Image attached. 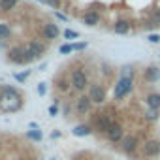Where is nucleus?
Listing matches in <instances>:
<instances>
[{
	"mask_svg": "<svg viewBox=\"0 0 160 160\" xmlns=\"http://www.w3.org/2000/svg\"><path fill=\"white\" fill-rule=\"evenodd\" d=\"M25 106L23 94L19 89L12 85H0V111L2 113H17Z\"/></svg>",
	"mask_w": 160,
	"mask_h": 160,
	"instance_id": "f257e3e1",
	"label": "nucleus"
},
{
	"mask_svg": "<svg viewBox=\"0 0 160 160\" xmlns=\"http://www.w3.org/2000/svg\"><path fill=\"white\" fill-rule=\"evenodd\" d=\"M6 60L10 64H15V66H28V64L36 62V58L27 51L25 45H12L6 51Z\"/></svg>",
	"mask_w": 160,
	"mask_h": 160,
	"instance_id": "f03ea898",
	"label": "nucleus"
},
{
	"mask_svg": "<svg viewBox=\"0 0 160 160\" xmlns=\"http://www.w3.org/2000/svg\"><path fill=\"white\" fill-rule=\"evenodd\" d=\"M68 77H70L72 89H73V91H77V92H85V91L91 87L87 72H85L83 68H79V66H75V68L70 72V75H68Z\"/></svg>",
	"mask_w": 160,
	"mask_h": 160,
	"instance_id": "7ed1b4c3",
	"label": "nucleus"
},
{
	"mask_svg": "<svg viewBox=\"0 0 160 160\" xmlns=\"http://www.w3.org/2000/svg\"><path fill=\"white\" fill-rule=\"evenodd\" d=\"M132 91H134V75H121L117 79V83H115V89H113V98L117 102H121Z\"/></svg>",
	"mask_w": 160,
	"mask_h": 160,
	"instance_id": "20e7f679",
	"label": "nucleus"
},
{
	"mask_svg": "<svg viewBox=\"0 0 160 160\" xmlns=\"http://www.w3.org/2000/svg\"><path fill=\"white\" fill-rule=\"evenodd\" d=\"M113 122H115V121H113V117H111L109 113H96V115H94V121H92V124H91V126H92L96 132L106 134Z\"/></svg>",
	"mask_w": 160,
	"mask_h": 160,
	"instance_id": "39448f33",
	"label": "nucleus"
},
{
	"mask_svg": "<svg viewBox=\"0 0 160 160\" xmlns=\"http://www.w3.org/2000/svg\"><path fill=\"white\" fill-rule=\"evenodd\" d=\"M89 96H91V100H92V104H104L106 102V98H108V92H106V87L102 85V83H91V87H89Z\"/></svg>",
	"mask_w": 160,
	"mask_h": 160,
	"instance_id": "423d86ee",
	"label": "nucleus"
},
{
	"mask_svg": "<svg viewBox=\"0 0 160 160\" xmlns=\"http://www.w3.org/2000/svg\"><path fill=\"white\" fill-rule=\"evenodd\" d=\"M25 47H27V51H28L36 60H40V58L45 55V51H47V43H45V42H40V40H30V42L25 43Z\"/></svg>",
	"mask_w": 160,
	"mask_h": 160,
	"instance_id": "0eeeda50",
	"label": "nucleus"
},
{
	"mask_svg": "<svg viewBox=\"0 0 160 160\" xmlns=\"http://www.w3.org/2000/svg\"><path fill=\"white\" fill-rule=\"evenodd\" d=\"M73 109H75V113H77L79 117L87 115V113L92 109V100H91V96H89V94H81V96H77Z\"/></svg>",
	"mask_w": 160,
	"mask_h": 160,
	"instance_id": "6e6552de",
	"label": "nucleus"
},
{
	"mask_svg": "<svg viewBox=\"0 0 160 160\" xmlns=\"http://www.w3.org/2000/svg\"><path fill=\"white\" fill-rule=\"evenodd\" d=\"M58 36H60V28H58L57 23L49 21V23H45V25L42 27V38H43L45 42H55Z\"/></svg>",
	"mask_w": 160,
	"mask_h": 160,
	"instance_id": "1a4fd4ad",
	"label": "nucleus"
},
{
	"mask_svg": "<svg viewBox=\"0 0 160 160\" xmlns=\"http://www.w3.org/2000/svg\"><path fill=\"white\" fill-rule=\"evenodd\" d=\"M124 136H126V134H124V128H122L121 122H113V124L109 126V130L106 132V138H108V141H111V143H121Z\"/></svg>",
	"mask_w": 160,
	"mask_h": 160,
	"instance_id": "9d476101",
	"label": "nucleus"
},
{
	"mask_svg": "<svg viewBox=\"0 0 160 160\" xmlns=\"http://www.w3.org/2000/svg\"><path fill=\"white\" fill-rule=\"evenodd\" d=\"M138 145H139V138H138L136 134H128V136H124L122 141H121V151L126 152V154H132V152L138 149Z\"/></svg>",
	"mask_w": 160,
	"mask_h": 160,
	"instance_id": "9b49d317",
	"label": "nucleus"
},
{
	"mask_svg": "<svg viewBox=\"0 0 160 160\" xmlns=\"http://www.w3.org/2000/svg\"><path fill=\"white\" fill-rule=\"evenodd\" d=\"M143 154L152 158V156H158L160 154V141L158 139H149L145 145H143Z\"/></svg>",
	"mask_w": 160,
	"mask_h": 160,
	"instance_id": "f8f14e48",
	"label": "nucleus"
},
{
	"mask_svg": "<svg viewBox=\"0 0 160 160\" xmlns=\"http://www.w3.org/2000/svg\"><path fill=\"white\" fill-rule=\"evenodd\" d=\"M55 87H57V91H58V92H62V94L70 92V89H72L70 77H66V75H58V77L55 79Z\"/></svg>",
	"mask_w": 160,
	"mask_h": 160,
	"instance_id": "ddd939ff",
	"label": "nucleus"
},
{
	"mask_svg": "<svg viewBox=\"0 0 160 160\" xmlns=\"http://www.w3.org/2000/svg\"><path fill=\"white\" fill-rule=\"evenodd\" d=\"M145 81H147V83H156V81H160V68H158V66H147V68H145Z\"/></svg>",
	"mask_w": 160,
	"mask_h": 160,
	"instance_id": "4468645a",
	"label": "nucleus"
},
{
	"mask_svg": "<svg viewBox=\"0 0 160 160\" xmlns=\"http://www.w3.org/2000/svg\"><path fill=\"white\" fill-rule=\"evenodd\" d=\"M83 23H85L87 27H96V25L100 23V13H98L96 10L85 12V13H83Z\"/></svg>",
	"mask_w": 160,
	"mask_h": 160,
	"instance_id": "2eb2a0df",
	"label": "nucleus"
},
{
	"mask_svg": "<svg viewBox=\"0 0 160 160\" xmlns=\"http://www.w3.org/2000/svg\"><path fill=\"white\" fill-rule=\"evenodd\" d=\"M92 126L91 124H75L73 126V130H72V134L75 136V138H87V136H91L92 134Z\"/></svg>",
	"mask_w": 160,
	"mask_h": 160,
	"instance_id": "dca6fc26",
	"label": "nucleus"
},
{
	"mask_svg": "<svg viewBox=\"0 0 160 160\" xmlns=\"http://www.w3.org/2000/svg\"><path fill=\"white\" fill-rule=\"evenodd\" d=\"M113 32H115V34H128V32H130V21H126V19H119V21H115V25H113Z\"/></svg>",
	"mask_w": 160,
	"mask_h": 160,
	"instance_id": "f3484780",
	"label": "nucleus"
},
{
	"mask_svg": "<svg viewBox=\"0 0 160 160\" xmlns=\"http://www.w3.org/2000/svg\"><path fill=\"white\" fill-rule=\"evenodd\" d=\"M145 102H147V108L160 111V92H149L147 98H145Z\"/></svg>",
	"mask_w": 160,
	"mask_h": 160,
	"instance_id": "a211bd4d",
	"label": "nucleus"
},
{
	"mask_svg": "<svg viewBox=\"0 0 160 160\" xmlns=\"http://www.w3.org/2000/svg\"><path fill=\"white\" fill-rule=\"evenodd\" d=\"M19 4V0H0V12L8 13L12 10H15V6Z\"/></svg>",
	"mask_w": 160,
	"mask_h": 160,
	"instance_id": "6ab92c4d",
	"label": "nucleus"
},
{
	"mask_svg": "<svg viewBox=\"0 0 160 160\" xmlns=\"http://www.w3.org/2000/svg\"><path fill=\"white\" fill-rule=\"evenodd\" d=\"M8 38H12V27L8 23H0V42H6Z\"/></svg>",
	"mask_w": 160,
	"mask_h": 160,
	"instance_id": "aec40b11",
	"label": "nucleus"
},
{
	"mask_svg": "<svg viewBox=\"0 0 160 160\" xmlns=\"http://www.w3.org/2000/svg\"><path fill=\"white\" fill-rule=\"evenodd\" d=\"M25 138L30 139V141H42L43 139V132L42 130H27L25 132Z\"/></svg>",
	"mask_w": 160,
	"mask_h": 160,
	"instance_id": "412c9836",
	"label": "nucleus"
},
{
	"mask_svg": "<svg viewBox=\"0 0 160 160\" xmlns=\"http://www.w3.org/2000/svg\"><path fill=\"white\" fill-rule=\"evenodd\" d=\"M30 73H32V70H25V72H17V73H13V79L17 83H25L27 79L30 77Z\"/></svg>",
	"mask_w": 160,
	"mask_h": 160,
	"instance_id": "4be33fe9",
	"label": "nucleus"
},
{
	"mask_svg": "<svg viewBox=\"0 0 160 160\" xmlns=\"http://www.w3.org/2000/svg\"><path fill=\"white\" fill-rule=\"evenodd\" d=\"M58 104H60V102L55 98V102H53V104L47 108V113H49V117H57V115L60 113V109H58Z\"/></svg>",
	"mask_w": 160,
	"mask_h": 160,
	"instance_id": "5701e85b",
	"label": "nucleus"
},
{
	"mask_svg": "<svg viewBox=\"0 0 160 160\" xmlns=\"http://www.w3.org/2000/svg\"><path fill=\"white\" fill-rule=\"evenodd\" d=\"M145 117H147V121H158V117H160V111H158V109H151V108H147V111H145Z\"/></svg>",
	"mask_w": 160,
	"mask_h": 160,
	"instance_id": "b1692460",
	"label": "nucleus"
},
{
	"mask_svg": "<svg viewBox=\"0 0 160 160\" xmlns=\"http://www.w3.org/2000/svg\"><path fill=\"white\" fill-rule=\"evenodd\" d=\"M58 53H60V55H70V53H73V43H62V45L58 47Z\"/></svg>",
	"mask_w": 160,
	"mask_h": 160,
	"instance_id": "393cba45",
	"label": "nucleus"
},
{
	"mask_svg": "<svg viewBox=\"0 0 160 160\" xmlns=\"http://www.w3.org/2000/svg\"><path fill=\"white\" fill-rule=\"evenodd\" d=\"M62 36H64L66 40H77V38H79V32H75V30H70V28H66V30L62 32Z\"/></svg>",
	"mask_w": 160,
	"mask_h": 160,
	"instance_id": "a878e982",
	"label": "nucleus"
},
{
	"mask_svg": "<svg viewBox=\"0 0 160 160\" xmlns=\"http://www.w3.org/2000/svg\"><path fill=\"white\" fill-rule=\"evenodd\" d=\"M36 92H38L40 96H45V94H47V83H43V81H42V83H38Z\"/></svg>",
	"mask_w": 160,
	"mask_h": 160,
	"instance_id": "bb28decb",
	"label": "nucleus"
},
{
	"mask_svg": "<svg viewBox=\"0 0 160 160\" xmlns=\"http://www.w3.org/2000/svg\"><path fill=\"white\" fill-rule=\"evenodd\" d=\"M87 47H89L87 42H75V43H73V51H85Z\"/></svg>",
	"mask_w": 160,
	"mask_h": 160,
	"instance_id": "cd10ccee",
	"label": "nucleus"
},
{
	"mask_svg": "<svg viewBox=\"0 0 160 160\" xmlns=\"http://www.w3.org/2000/svg\"><path fill=\"white\" fill-rule=\"evenodd\" d=\"M45 4H47L49 8H53L55 12L60 10V0H45Z\"/></svg>",
	"mask_w": 160,
	"mask_h": 160,
	"instance_id": "c85d7f7f",
	"label": "nucleus"
},
{
	"mask_svg": "<svg viewBox=\"0 0 160 160\" xmlns=\"http://www.w3.org/2000/svg\"><path fill=\"white\" fill-rule=\"evenodd\" d=\"M147 40H149L151 43H158V42H160V36H158V34H149Z\"/></svg>",
	"mask_w": 160,
	"mask_h": 160,
	"instance_id": "c756f323",
	"label": "nucleus"
},
{
	"mask_svg": "<svg viewBox=\"0 0 160 160\" xmlns=\"http://www.w3.org/2000/svg\"><path fill=\"white\" fill-rule=\"evenodd\" d=\"M60 136H62V134H60L58 130H53V132H51V139H58Z\"/></svg>",
	"mask_w": 160,
	"mask_h": 160,
	"instance_id": "7c9ffc66",
	"label": "nucleus"
},
{
	"mask_svg": "<svg viewBox=\"0 0 160 160\" xmlns=\"http://www.w3.org/2000/svg\"><path fill=\"white\" fill-rule=\"evenodd\" d=\"M55 15H57V17H58L60 21H68V17H66L64 13H60V12H55Z\"/></svg>",
	"mask_w": 160,
	"mask_h": 160,
	"instance_id": "2f4dec72",
	"label": "nucleus"
},
{
	"mask_svg": "<svg viewBox=\"0 0 160 160\" xmlns=\"http://www.w3.org/2000/svg\"><path fill=\"white\" fill-rule=\"evenodd\" d=\"M62 115H64V117H70V106H64V109H62Z\"/></svg>",
	"mask_w": 160,
	"mask_h": 160,
	"instance_id": "473e14b6",
	"label": "nucleus"
},
{
	"mask_svg": "<svg viewBox=\"0 0 160 160\" xmlns=\"http://www.w3.org/2000/svg\"><path fill=\"white\" fill-rule=\"evenodd\" d=\"M28 128H30V130H40L38 122H28Z\"/></svg>",
	"mask_w": 160,
	"mask_h": 160,
	"instance_id": "72a5a7b5",
	"label": "nucleus"
},
{
	"mask_svg": "<svg viewBox=\"0 0 160 160\" xmlns=\"http://www.w3.org/2000/svg\"><path fill=\"white\" fill-rule=\"evenodd\" d=\"M0 151H2V139H0Z\"/></svg>",
	"mask_w": 160,
	"mask_h": 160,
	"instance_id": "f704fd0d",
	"label": "nucleus"
},
{
	"mask_svg": "<svg viewBox=\"0 0 160 160\" xmlns=\"http://www.w3.org/2000/svg\"><path fill=\"white\" fill-rule=\"evenodd\" d=\"M28 160H34V158H28Z\"/></svg>",
	"mask_w": 160,
	"mask_h": 160,
	"instance_id": "c9c22d12",
	"label": "nucleus"
},
{
	"mask_svg": "<svg viewBox=\"0 0 160 160\" xmlns=\"http://www.w3.org/2000/svg\"><path fill=\"white\" fill-rule=\"evenodd\" d=\"M51 160H55V158H51Z\"/></svg>",
	"mask_w": 160,
	"mask_h": 160,
	"instance_id": "e433bc0d",
	"label": "nucleus"
}]
</instances>
